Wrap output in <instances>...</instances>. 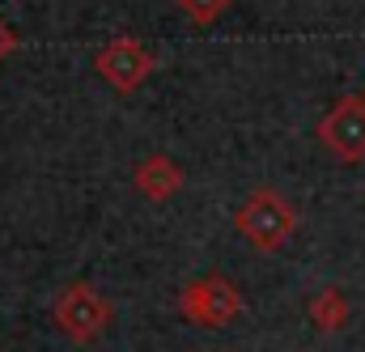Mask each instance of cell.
Here are the masks:
<instances>
[{"label": "cell", "mask_w": 365, "mask_h": 352, "mask_svg": "<svg viewBox=\"0 0 365 352\" xmlns=\"http://www.w3.org/2000/svg\"><path fill=\"white\" fill-rule=\"evenodd\" d=\"M234 225H238V234H242L255 251H280V247L293 238V229H297V208H293L284 195H276V191L264 187V191H255L251 200H242Z\"/></svg>", "instance_id": "6da1fadb"}, {"label": "cell", "mask_w": 365, "mask_h": 352, "mask_svg": "<svg viewBox=\"0 0 365 352\" xmlns=\"http://www.w3.org/2000/svg\"><path fill=\"white\" fill-rule=\"evenodd\" d=\"M51 314H56V327H60L73 344H93V340L110 327L115 306L93 289L90 280H73V284L56 297Z\"/></svg>", "instance_id": "7a4b0ae2"}, {"label": "cell", "mask_w": 365, "mask_h": 352, "mask_svg": "<svg viewBox=\"0 0 365 352\" xmlns=\"http://www.w3.org/2000/svg\"><path fill=\"white\" fill-rule=\"evenodd\" d=\"M179 314L195 327H230L238 314H242V293L234 289L230 276H204V280H191L179 297Z\"/></svg>", "instance_id": "3957f363"}, {"label": "cell", "mask_w": 365, "mask_h": 352, "mask_svg": "<svg viewBox=\"0 0 365 352\" xmlns=\"http://www.w3.org/2000/svg\"><path fill=\"white\" fill-rule=\"evenodd\" d=\"M153 68H158V60H153V51L136 34H119V38H110L93 56V73L115 89V93H136V89L153 77Z\"/></svg>", "instance_id": "277c9868"}, {"label": "cell", "mask_w": 365, "mask_h": 352, "mask_svg": "<svg viewBox=\"0 0 365 352\" xmlns=\"http://www.w3.org/2000/svg\"><path fill=\"white\" fill-rule=\"evenodd\" d=\"M319 140L344 162V166H357L365 162V93H349L340 98L323 123H319Z\"/></svg>", "instance_id": "5b68a950"}, {"label": "cell", "mask_w": 365, "mask_h": 352, "mask_svg": "<svg viewBox=\"0 0 365 352\" xmlns=\"http://www.w3.org/2000/svg\"><path fill=\"white\" fill-rule=\"evenodd\" d=\"M182 187V170L166 157V153H153V157H145L140 166H136V191L145 195V200H170V195H179Z\"/></svg>", "instance_id": "8992f818"}, {"label": "cell", "mask_w": 365, "mask_h": 352, "mask_svg": "<svg viewBox=\"0 0 365 352\" xmlns=\"http://www.w3.org/2000/svg\"><path fill=\"white\" fill-rule=\"evenodd\" d=\"M310 323L319 327V331H340L344 323H349V297L340 293V289H319L314 297H310Z\"/></svg>", "instance_id": "52a82bcc"}, {"label": "cell", "mask_w": 365, "mask_h": 352, "mask_svg": "<svg viewBox=\"0 0 365 352\" xmlns=\"http://www.w3.org/2000/svg\"><path fill=\"white\" fill-rule=\"evenodd\" d=\"M175 4H179V9L191 17V21H195V26H212V21H217V17H221L234 0H175Z\"/></svg>", "instance_id": "ba28073f"}, {"label": "cell", "mask_w": 365, "mask_h": 352, "mask_svg": "<svg viewBox=\"0 0 365 352\" xmlns=\"http://www.w3.org/2000/svg\"><path fill=\"white\" fill-rule=\"evenodd\" d=\"M13 47H17V34L0 21V64H4V56H13Z\"/></svg>", "instance_id": "9c48e42d"}]
</instances>
